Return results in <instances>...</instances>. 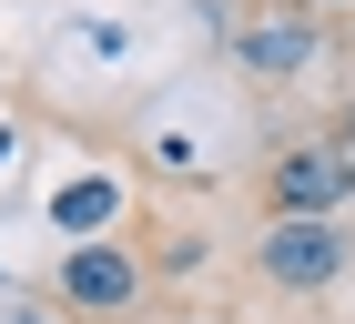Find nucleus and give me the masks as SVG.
I'll return each instance as SVG.
<instances>
[{
    "label": "nucleus",
    "instance_id": "obj_1",
    "mask_svg": "<svg viewBox=\"0 0 355 324\" xmlns=\"http://www.w3.org/2000/svg\"><path fill=\"white\" fill-rule=\"evenodd\" d=\"M254 264H264V284H284V294H315V284L345 273V233H335V213H274L264 243H254Z\"/></svg>",
    "mask_w": 355,
    "mask_h": 324
},
{
    "label": "nucleus",
    "instance_id": "obj_2",
    "mask_svg": "<svg viewBox=\"0 0 355 324\" xmlns=\"http://www.w3.org/2000/svg\"><path fill=\"white\" fill-rule=\"evenodd\" d=\"M335 203H355V152L345 142H295L264 172V213H335Z\"/></svg>",
    "mask_w": 355,
    "mask_h": 324
},
{
    "label": "nucleus",
    "instance_id": "obj_5",
    "mask_svg": "<svg viewBox=\"0 0 355 324\" xmlns=\"http://www.w3.org/2000/svg\"><path fill=\"white\" fill-rule=\"evenodd\" d=\"M304 51H315L304 21H254L244 30V71H304Z\"/></svg>",
    "mask_w": 355,
    "mask_h": 324
},
{
    "label": "nucleus",
    "instance_id": "obj_4",
    "mask_svg": "<svg viewBox=\"0 0 355 324\" xmlns=\"http://www.w3.org/2000/svg\"><path fill=\"white\" fill-rule=\"evenodd\" d=\"M112 213H122V192H112L102 172H82V183H61V192H51V223H61V233H82V243L112 233Z\"/></svg>",
    "mask_w": 355,
    "mask_h": 324
},
{
    "label": "nucleus",
    "instance_id": "obj_3",
    "mask_svg": "<svg viewBox=\"0 0 355 324\" xmlns=\"http://www.w3.org/2000/svg\"><path fill=\"white\" fill-rule=\"evenodd\" d=\"M142 294V264L122 243H71L61 253V304H82V314H122Z\"/></svg>",
    "mask_w": 355,
    "mask_h": 324
},
{
    "label": "nucleus",
    "instance_id": "obj_6",
    "mask_svg": "<svg viewBox=\"0 0 355 324\" xmlns=\"http://www.w3.org/2000/svg\"><path fill=\"white\" fill-rule=\"evenodd\" d=\"M345 152H355V111H345Z\"/></svg>",
    "mask_w": 355,
    "mask_h": 324
}]
</instances>
